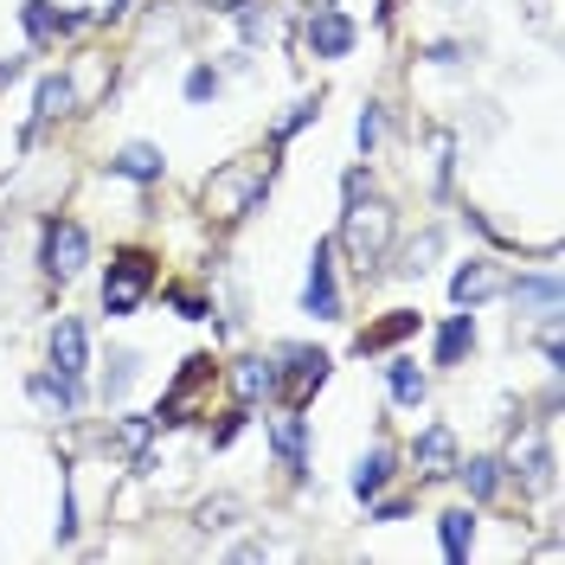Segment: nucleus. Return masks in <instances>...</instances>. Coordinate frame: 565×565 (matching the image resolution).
<instances>
[{
  "label": "nucleus",
  "instance_id": "1",
  "mask_svg": "<svg viewBox=\"0 0 565 565\" xmlns=\"http://www.w3.org/2000/svg\"><path fill=\"white\" fill-rule=\"evenodd\" d=\"M270 174H277V161H264V154H245V161H225V168H212L206 186H200V206H206L212 225H238L245 212H257V200L270 193Z\"/></svg>",
  "mask_w": 565,
  "mask_h": 565
},
{
  "label": "nucleus",
  "instance_id": "2",
  "mask_svg": "<svg viewBox=\"0 0 565 565\" xmlns=\"http://www.w3.org/2000/svg\"><path fill=\"white\" fill-rule=\"evenodd\" d=\"M334 245L348 250V264L366 277L392 245V206L386 200H348V218H341V238Z\"/></svg>",
  "mask_w": 565,
  "mask_h": 565
},
{
  "label": "nucleus",
  "instance_id": "3",
  "mask_svg": "<svg viewBox=\"0 0 565 565\" xmlns=\"http://www.w3.org/2000/svg\"><path fill=\"white\" fill-rule=\"evenodd\" d=\"M154 289V264L141 250H122L109 264V282H104V316H136V302Z\"/></svg>",
  "mask_w": 565,
  "mask_h": 565
},
{
  "label": "nucleus",
  "instance_id": "4",
  "mask_svg": "<svg viewBox=\"0 0 565 565\" xmlns=\"http://www.w3.org/2000/svg\"><path fill=\"white\" fill-rule=\"evenodd\" d=\"M39 264H45V277H77L84 264H90V238H84V225H71V218H52L45 225V250H39Z\"/></svg>",
  "mask_w": 565,
  "mask_h": 565
},
{
  "label": "nucleus",
  "instance_id": "5",
  "mask_svg": "<svg viewBox=\"0 0 565 565\" xmlns=\"http://www.w3.org/2000/svg\"><path fill=\"white\" fill-rule=\"evenodd\" d=\"M212 386V353H193L186 366H180V380L168 386V398H161V412H154V430L161 424H186V412H193V398Z\"/></svg>",
  "mask_w": 565,
  "mask_h": 565
},
{
  "label": "nucleus",
  "instance_id": "6",
  "mask_svg": "<svg viewBox=\"0 0 565 565\" xmlns=\"http://www.w3.org/2000/svg\"><path fill=\"white\" fill-rule=\"evenodd\" d=\"M334 245H316V257H309V282H302V309L316 321H334L341 316V289H334Z\"/></svg>",
  "mask_w": 565,
  "mask_h": 565
},
{
  "label": "nucleus",
  "instance_id": "7",
  "mask_svg": "<svg viewBox=\"0 0 565 565\" xmlns=\"http://www.w3.org/2000/svg\"><path fill=\"white\" fill-rule=\"evenodd\" d=\"M328 380V353H316V348H289V373H277V386H282V405H309V392Z\"/></svg>",
  "mask_w": 565,
  "mask_h": 565
},
{
  "label": "nucleus",
  "instance_id": "8",
  "mask_svg": "<svg viewBox=\"0 0 565 565\" xmlns=\"http://www.w3.org/2000/svg\"><path fill=\"white\" fill-rule=\"evenodd\" d=\"M501 289H508V277H501V264H494V257H469L457 277H450L457 309H476V302H489V296H501Z\"/></svg>",
  "mask_w": 565,
  "mask_h": 565
},
{
  "label": "nucleus",
  "instance_id": "9",
  "mask_svg": "<svg viewBox=\"0 0 565 565\" xmlns=\"http://www.w3.org/2000/svg\"><path fill=\"white\" fill-rule=\"evenodd\" d=\"M270 444H277V462L289 469V476H302V469H309V424H302L296 405L270 418Z\"/></svg>",
  "mask_w": 565,
  "mask_h": 565
},
{
  "label": "nucleus",
  "instance_id": "10",
  "mask_svg": "<svg viewBox=\"0 0 565 565\" xmlns=\"http://www.w3.org/2000/svg\"><path fill=\"white\" fill-rule=\"evenodd\" d=\"M309 52H316V58H348L353 52V20L348 13L316 7V20H309Z\"/></svg>",
  "mask_w": 565,
  "mask_h": 565
},
{
  "label": "nucleus",
  "instance_id": "11",
  "mask_svg": "<svg viewBox=\"0 0 565 565\" xmlns=\"http://www.w3.org/2000/svg\"><path fill=\"white\" fill-rule=\"evenodd\" d=\"M84 360H90V353H84V328L65 316L58 328H52V373H65V380H84Z\"/></svg>",
  "mask_w": 565,
  "mask_h": 565
},
{
  "label": "nucleus",
  "instance_id": "12",
  "mask_svg": "<svg viewBox=\"0 0 565 565\" xmlns=\"http://www.w3.org/2000/svg\"><path fill=\"white\" fill-rule=\"evenodd\" d=\"M418 469L424 476H457V437H450V424H430L418 437Z\"/></svg>",
  "mask_w": 565,
  "mask_h": 565
},
{
  "label": "nucleus",
  "instance_id": "13",
  "mask_svg": "<svg viewBox=\"0 0 565 565\" xmlns=\"http://www.w3.org/2000/svg\"><path fill=\"white\" fill-rule=\"evenodd\" d=\"M109 77H116V71H109V58L84 52V58H77V71L65 77V84H71V104H97V97L109 90Z\"/></svg>",
  "mask_w": 565,
  "mask_h": 565
},
{
  "label": "nucleus",
  "instance_id": "14",
  "mask_svg": "<svg viewBox=\"0 0 565 565\" xmlns=\"http://www.w3.org/2000/svg\"><path fill=\"white\" fill-rule=\"evenodd\" d=\"M514 309H521V316H546V309H559V277H521L514 282Z\"/></svg>",
  "mask_w": 565,
  "mask_h": 565
},
{
  "label": "nucleus",
  "instance_id": "15",
  "mask_svg": "<svg viewBox=\"0 0 565 565\" xmlns=\"http://www.w3.org/2000/svg\"><path fill=\"white\" fill-rule=\"evenodd\" d=\"M161 168H168V161H161V148H148V141H136V148H122V154H116V174L141 180V186H148V180H161Z\"/></svg>",
  "mask_w": 565,
  "mask_h": 565
},
{
  "label": "nucleus",
  "instance_id": "16",
  "mask_svg": "<svg viewBox=\"0 0 565 565\" xmlns=\"http://www.w3.org/2000/svg\"><path fill=\"white\" fill-rule=\"evenodd\" d=\"M232 392H238V398H264V392H277V366H264V360H238V366H232Z\"/></svg>",
  "mask_w": 565,
  "mask_h": 565
},
{
  "label": "nucleus",
  "instance_id": "17",
  "mask_svg": "<svg viewBox=\"0 0 565 565\" xmlns=\"http://www.w3.org/2000/svg\"><path fill=\"white\" fill-rule=\"evenodd\" d=\"M469 348H476V316H450V328L437 334V366H457Z\"/></svg>",
  "mask_w": 565,
  "mask_h": 565
},
{
  "label": "nucleus",
  "instance_id": "18",
  "mask_svg": "<svg viewBox=\"0 0 565 565\" xmlns=\"http://www.w3.org/2000/svg\"><path fill=\"white\" fill-rule=\"evenodd\" d=\"M457 476H462V489H469V501H489V494L501 489V462H494V457L457 462Z\"/></svg>",
  "mask_w": 565,
  "mask_h": 565
},
{
  "label": "nucleus",
  "instance_id": "19",
  "mask_svg": "<svg viewBox=\"0 0 565 565\" xmlns=\"http://www.w3.org/2000/svg\"><path fill=\"white\" fill-rule=\"evenodd\" d=\"M437 533H444V553H450V559H469V546H476V521H469V508H450V514H444V521H437Z\"/></svg>",
  "mask_w": 565,
  "mask_h": 565
},
{
  "label": "nucleus",
  "instance_id": "20",
  "mask_svg": "<svg viewBox=\"0 0 565 565\" xmlns=\"http://www.w3.org/2000/svg\"><path fill=\"white\" fill-rule=\"evenodd\" d=\"M386 476H392V450H366V457L353 462V494H360V501L380 494L386 489Z\"/></svg>",
  "mask_w": 565,
  "mask_h": 565
},
{
  "label": "nucleus",
  "instance_id": "21",
  "mask_svg": "<svg viewBox=\"0 0 565 565\" xmlns=\"http://www.w3.org/2000/svg\"><path fill=\"white\" fill-rule=\"evenodd\" d=\"M33 398H39V405H58V412H77V398H84V392H77V380H65V373H39Z\"/></svg>",
  "mask_w": 565,
  "mask_h": 565
},
{
  "label": "nucleus",
  "instance_id": "22",
  "mask_svg": "<svg viewBox=\"0 0 565 565\" xmlns=\"http://www.w3.org/2000/svg\"><path fill=\"white\" fill-rule=\"evenodd\" d=\"M386 386H392V398H398V405H424V373L412 366V360H392V366H386Z\"/></svg>",
  "mask_w": 565,
  "mask_h": 565
},
{
  "label": "nucleus",
  "instance_id": "23",
  "mask_svg": "<svg viewBox=\"0 0 565 565\" xmlns=\"http://www.w3.org/2000/svg\"><path fill=\"white\" fill-rule=\"evenodd\" d=\"M65 109H71V84H65V77H45V84H39V109H33V116H39V122H58Z\"/></svg>",
  "mask_w": 565,
  "mask_h": 565
},
{
  "label": "nucleus",
  "instance_id": "24",
  "mask_svg": "<svg viewBox=\"0 0 565 565\" xmlns=\"http://www.w3.org/2000/svg\"><path fill=\"white\" fill-rule=\"evenodd\" d=\"M412 328H418V316H405V309H398L392 321H380V328H366V334H360V353L392 348V341H398V334H412Z\"/></svg>",
  "mask_w": 565,
  "mask_h": 565
},
{
  "label": "nucleus",
  "instance_id": "25",
  "mask_svg": "<svg viewBox=\"0 0 565 565\" xmlns=\"http://www.w3.org/2000/svg\"><path fill=\"white\" fill-rule=\"evenodd\" d=\"M65 26H71V13H52V0H26V33L33 39H52Z\"/></svg>",
  "mask_w": 565,
  "mask_h": 565
},
{
  "label": "nucleus",
  "instance_id": "26",
  "mask_svg": "<svg viewBox=\"0 0 565 565\" xmlns=\"http://www.w3.org/2000/svg\"><path fill=\"white\" fill-rule=\"evenodd\" d=\"M148 437H154V418H122L116 424V450H122V457H141Z\"/></svg>",
  "mask_w": 565,
  "mask_h": 565
},
{
  "label": "nucleus",
  "instance_id": "27",
  "mask_svg": "<svg viewBox=\"0 0 565 565\" xmlns=\"http://www.w3.org/2000/svg\"><path fill=\"white\" fill-rule=\"evenodd\" d=\"M514 462L527 469V489H553V450H546V444H540V450H527V457L514 450Z\"/></svg>",
  "mask_w": 565,
  "mask_h": 565
},
{
  "label": "nucleus",
  "instance_id": "28",
  "mask_svg": "<svg viewBox=\"0 0 565 565\" xmlns=\"http://www.w3.org/2000/svg\"><path fill=\"white\" fill-rule=\"evenodd\" d=\"M430 257H437V232H424L418 245L405 250V264H398V270H405V277H424V270H430Z\"/></svg>",
  "mask_w": 565,
  "mask_h": 565
},
{
  "label": "nucleus",
  "instance_id": "29",
  "mask_svg": "<svg viewBox=\"0 0 565 565\" xmlns=\"http://www.w3.org/2000/svg\"><path fill=\"white\" fill-rule=\"evenodd\" d=\"M232 514H238V501H232V494H218V501L200 508V521H206V527H232Z\"/></svg>",
  "mask_w": 565,
  "mask_h": 565
},
{
  "label": "nucleus",
  "instance_id": "30",
  "mask_svg": "<svg viewBox=\"0 0 565 565\" xmlns=\"http://www.w3.org/2000/svg\"><path fill=\"white\" fill-rule=\"evenodd\" d=\"M353 141H360V148L373 154V141H380V109H373V104L360 109V122H353Z\"/></svg>",
  "mask_w": 565,
  "mask_h": 565
},
{
  "label": "nucleus",
  "instance_id": "31",
  "mask_svg": "<svg viewBox=\"0 0 565 565\" xmlns=\"http://www.w3.org/2000/svg\"><path fill=\"white\" fill-rule=\"evenodd\" d=\"M129 380H136V360L122 353V360H116V373L104 380V398H122V392H129Z\"/></svg>",
  "mask_w": 565,
  "mask_h": 565
},
{
  "label": "nucleus",
  "instance_id": "32",
  "mask_svg": "<svg viewBox=\"0 0 565 565\" xmlns=\"http://www.w3.org/2000/svg\"><path fill=\"white\" fill-rule=\"evenodd\" d=\"M309 116H316V104H296V109H289V116L277 122V141H289L296 129H302V122H309Z\"/></svg>",
  "mask_w": 565,
  "mask_h": 565
},
{
  "label": "nucleus",
  "instance_id": "33",
  "mask_svg": "<svg viewBox=\"0 0 565 565\" xmlns=\"http://www.w3.org/2000/svg\"><path fill=\"white\" fill-rule=\"evenodd\" d=\"M212 90H218V77H212V71H193V77H186V97H193V104H206Z\"/></svg>",
  "mask_w": 565,
  "mask_h": 565
},
{
  "label": "nucleus",
  "instance_id": "34",
  "mask_svg": "<svg viewBox=\"0 0 565 565\" xmlns=\"http://www.w3.org/2000/svg\"><path fill=\"white\" fill-rule=\"evenodd\" d=\"M193 7H212V13H245L250 0H193Z\"/></svg>",
  "mask_w": 565,
  "mask_h": 565
},
{
  "label": "nucleus",
  "instance_id": "35",
  "mask_svg": "<svg viewBox=\"0 0 565 565\" xmlns=\"http://www.w3.org/2000/svg\"><path fill=\"white\" fill-rule=\"evenodd\" d=\"M302 7H328V0H302Z\"/></svg>",
  "mask_w": 565,
  "mask_h": 565
}]
</instances>
